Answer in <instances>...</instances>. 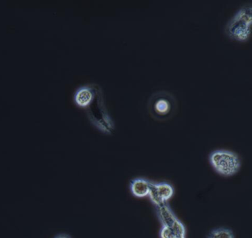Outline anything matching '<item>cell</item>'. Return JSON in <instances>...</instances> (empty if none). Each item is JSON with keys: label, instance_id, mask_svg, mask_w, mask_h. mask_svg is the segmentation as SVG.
Wrapping results in <instances>:
<instances>
[{"label": "cell", "instance_id": "cell-10", "mask_svg": "<svg viewBox=\"0 0 252 238\" xmlns=\"http://www.w3.org/2000/svg\"><path fill=\"white\" fill-rule=\"evenodd\" d=\"M169 228L172 229L177 238H186L185 226L178 218Z\"/></svg>", "mask_w": 252, "mask_h": 238}, {"label": "cell", "instance_id": "cell-7", "mask_svg": "<svg viewBox=\"0 0 252 238\" xmlns=\"http://www.w3.org/2000/svg\"><path fill=\"white\" fill-rule=\"evenodd\" d=\"M156 188L158 191L159 195H160L161 199L164 201H169L174 195V189L169 183L162 182V183H156Z\"/></svg>", "mask_w": 252, "mask_h": 238}, {"label": "cell", "instance_id": "cell-6", "mask_svg": "<svg viewBox=\"0 0 252 238\" xmlns=\"http://www.w3.org/2000/svg\"><path fill=\"white\" fill-rule=\"evenodd\" d=\"M158 214L159 218H160L163 226L171 227L172 223L177 219L172 210L166 205V203L158 207Z\"/></svg>", "mask_w": 252, "mask_h": 238}, {"label": "cell", "instance_id": "cell-8", "mask_svg": "<svg viewBox=\"0 0 252 238\" xmlns=\"http://www.w3.org/2000/svg\"><path fill=\"white\" fill-rule=\"evenodd\" d=\"M207 238H234V235L231 229L220 228L212 230L208 235Z\"/></svg>", "mask_w": 252, "mask_h": 238}, {"label": "cell", "instance_id": "cell-5", "mask_svg": "<svg viewBox=\"0 0 252 238\" xmlns=\"http://www.w3.org/2000/svg\"><path fill=\"white\" fill-rule=\"evenodd\" d=\"M150 181L143 178H137L130 183V190L132 195L137 198H144L149 195Z\"/></svg>", "mask_w": 252, "mask_h": 238}, {"label": "cell", "instance_id": "cell-4", "mask_svg": "<svg viewBox=\"0 0 252 238\" xmlns=\"http://www.w3.org/2000/svg\"><path fill=\"white\" fill-rule=\"evenodd\" d=\"M95 84L83 86L76 91L74 96L75 102L80 107L87 108L95 96Z\"/></svg>", "mask_w": 252, "mask_h": 238}, {"label": "cell", "instance_id": "cell-11", "mask_svg": "<svg viewBox=\"0 0 252 238\" xmlns=\"http://www.w3.org/2000/svg\"><path fill=\"white\" fill-rule=\"evenodd\" d=\"M160 238H177L172 229L168 226H163L160 232Z\"/></svg>", "mask_w": 252, "mask_h": 238}, {"label": "cell", "instance_id": "cell-1", "mask_svg": "<svg viewBox=\"0 0 252 238\" xmlns=\"http://www.w3.org/2000/svg\"><path fill=\"white\" fill-rule=\"evenodd\" d=\"M252 4L242 6L225 26V34L231 39L245 42L250 38L252 31Z\"/></svg>", "mask_w": 252, "mask_h": 238}, {"label": "cell", "instance_id": "cell-3", "mask_svg": "<svg viewBox=\"0 0 252 238\" xmlns=\"http://www.w3.org/2000/svg\"><path fill=\"white\" fill-rule=\"evenodd\" d=\"M209 161L217 172L227 177L235 174L241 167L240 157L235 152L225 149L213 151L209 155Z\"/></svg>", "mask_w": 252, "mask_h": 238}, {"label": "cell", "instance_id": "cell-12", "mask_svg": "<svg viewBox=\"0 0 252 238\" xmlns=\"http://www.w3.org/2000/svg\"><path fill=\"white\" fill-rule=\"evenodd\" d=\"M56 238H70L68 235H59L58 237H57Z\"/></svg>", "mask_w": 252, "mask_h": 238}, {"label": "cell", "instance_id": "cell-9", "mask_svg": "<svg viewBox=\"0 0 252 238\" xmlns=\"http://www.w3.org/2000/svg\"><path fill=\"white\" fill-rule=\"evenodd\" d=\"M148 195L150 196L152 202H153L155 205H157L158 207L165 204L164 201L161 199L160 195H159L158 191L157 188H156V183L150 181V191H149Z\"/></svg>", "mask_w": 252, "mask_h": 238}, {"label": "cell", "instance_id": "cell-2", "mask_svg": "<svg viewBox=\"0 0 252 238\" xmlns=\"http://www.w3.org/2000/svg\"><path fill=\"white\" fill-rule=\"evenodd\" d=\"M147 106L153 118L158 121H165L175 113L177 108L176 99L172 93L166 90H160L152 95Z\"/></svg>", "mask_w": 252, "mask_h": 238}]
</instances>
